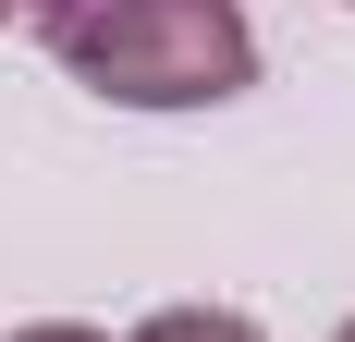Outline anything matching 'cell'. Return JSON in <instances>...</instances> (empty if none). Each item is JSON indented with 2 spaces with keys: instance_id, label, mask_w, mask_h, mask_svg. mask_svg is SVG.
<instances>
[{
  "instance_id": "obj_1",
  "label": "cell",
  "mask_w": 355,
  "mask_h": 342,
  "mask_svg": "<svg viewBox=\"0 0 355 342\" xmlns=\"http://www.w3.org/2000/svg\"><path fill=\"white\" fill-rule=\"evenodd\" d=\"M49 49L110 110H220L257 86L245 0H73L49 12Z\"/></svg>"
},
{
  "instance_id": "obj_2",
  "label": "cell",
  "mask_w": 355,
  "mask_h": 342,
  "mask_svg": "<svg viewBox=\"0 0 355 342\" xmlns=\"http://www.w3.org/2000/svg\"><path fill=\"white\" fill-rule=\"evenodd\" d=\"M123 342H270V330H257L245 306H159V318H135Z\"/></svg>"
},
{
  "instance_id": "obj_3",
  "label": "cell",
  "mask_w": 355,
  "mask_h": 342,
  "mask_svg": "<svg viewBox=\"0 0 355 342\" xmlns=\"http://www.w3.org/2000/svg\"><path fill=\"white\" fill-rule=\"evenodd\" d=\"M0 342H110V330H86V318H25V330H0Z\"/></svg>"
},
{
  "instance_id": "obj_4",
  "label": "cell",
  "mask_w": 355,
  "mask_h": 342,
  "mask_svg": "<svg viewBox=\"0 0 355 342\" xmlns=\"http://www.w3.org/2000/svg\"><path fill=\"white\" fill-rule=\"evenodd\" d=\"M25 12H37V25H49V12H73V0H25Z\"/></svg>"
},
{
  "instance_id": "obj_5",
  "label": "cell",
  "mask_w": 355,
  "mask_h": 342,
  "mask_svg": "<svg viewBox=\"0 0 355 342\" xmlns=\"http://www.w3.org/2000/svg\"><path fill=\"white\" fill-rule=\"evenodd\" d=\"M12 12H25V0H0V25H12Z\"/></svg>"
},
{
  "instance_id": "obj_6",
  "label": "cell",
  "mask_w": 355,
  "mask_h": 342,
  "mask_svg": "<svg viewBox=\"0 0 355 342\" xmlns=\"http://www.w3.org/2000/svg\"><path fill=\"white\" fill-rule=\"evenodd\" d=\"M331 342H355V318H343V330H331Z\"/></svg>"
},
{
  "instance_id": "obj_7",
  "label": "cell",
  "mask_w": 355,
  "mask_h": 342,
  "mask_svg": "<svg viewBox=\"0 0 355 342\" xmlns=\"http://www.w3.org/2000/svg\"><path fill=\"white\" fill-rule=\"evenodd\" d=\"M343 12H355V0H343Z\"/></svg>"
}]
</instances>
